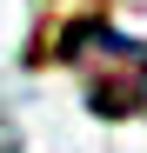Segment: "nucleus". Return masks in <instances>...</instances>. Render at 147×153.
<instances>
[{
  "label": "nucleus",
  "instance_id": "1",
  "mask_svg": "<svg viewBox=\"0 0 147 153\" xmlns=\"http://www.w3.org/2000/svg\"><path fill=\"white\" fill-rule=\"evenodd\" d=\"M54 53L80 73V93L100 120H134L147 113V40L107 27V20H74Z\"/></svg>",
  "mask_w": 147,
  "mask_h": 153
}]
</instances>
